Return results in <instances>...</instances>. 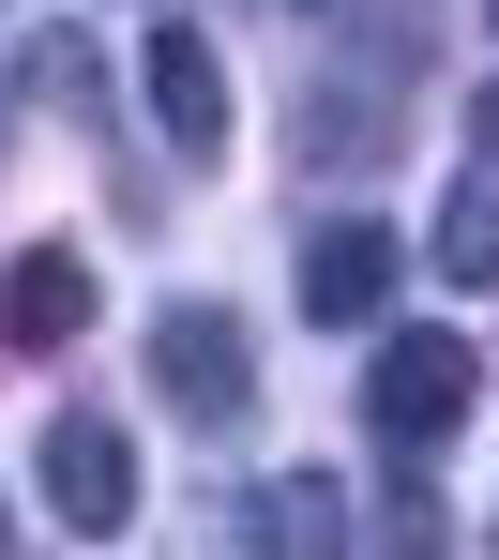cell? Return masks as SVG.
Instances as JSON below:
<instances>
[{"label":"cell","mask_w":499,"mask_h":560,"mask_svg":"<svg viewBox=\"0 0 499 560\" xmlns=\"http://www.w3.org/2000/svg\"><path fill=\"white\" fill-rule=\"evenodd\" d=\"M485 137H499V92H485Z\"/></svg>","instance_id":"8fae6325"},{"label":"cell","mask_w":499,"mask_h":560,"mask_svg":"<svg viewBox=\"0 0 499 560\" xmlns=\"http://www.w3.org/2000/svg\"><path fill=\"white\" fill-rule=\"evenodd\" d=\"M485 31H499V0H485Z\"/></svg>","instance_id":"7c38bea8"},{"label":"cell","mask_w":499,"mask_h":560,"mask_svg":"<svg viewBox=\"0 0 499 560\" xmlns=\"http://www.w3.org/2000/svg\"><path fill=\"white\" fill-rule=\"evenodd\" d=\"M439 288H499V137L454 167V197H439Z\"/></svg>","instance_id":"52a82bcc"},{"label":"cell","mask_w":499,"mask_h":560,"mask_svg":"<svg viewBox=\"0 0 499 560\" xmlns=\"http://www.w3.org/2000/svg\"><path fill=\"white\" fill-rule=\"evenodd\" d=\"M152 394H167L182 424H242V409H258L242 318H227V303H167V318H152Z\"/></svg>","instance_id":"3957f363"},{"label":"cell","mask_w":499,"mask_h":560,"mask_svg":"<svg viewBox=\"0 0 499 560\" xmlns=\"http://www.w3.org/2000/svg\"><path fill=\"white\" fill-rule=\"evenodd\" d=\"M31 92L61 106V121H92V106H106V61H92V31H31Z\"/></svg>","instance_id":"9c48e42d"},{"label":"cell","mask_w":499,"mask_h":560,"mask_svg":"<svg viewBox=\"0 0 499 560\" xmlns=\"http://www.w3.org/2000/svg\"><path fill=\"white\" fill-rule=\"evenodd\" d=\"M0 334H15V349H76V334H92V258H76V243H31V258L0 273Z\"/></svg>","instance_id":"8992f818"},{"label":"cell","mask_w":499,"mask_h":560,"mask_svg":"<svg viewBox=\"0 0 499 560\" xmlns=\"http://www.w3.org/2000/svg\"><path fill=\"white\" fill-rule=\"evenodd\" d=\"M258 530H273V560H348V500H333L318 469H288V485L258 500Z\"/></svg>","instance_id":"ba28073f"},{"label":"cell","mask_w":499,"mask_h":560,"mask_svg":"<svg viewBox=\"0 0 499 560\" xmlns=\"http://www.w3.org/2000/svg\"><path fill=\"white\" fill-rule=\"evenodd\" d=\"M31 469H46V515H61L76 546H106V530H136V440H121L106 409H61V424L31 440Z\"/></svg>","instance_id":"7a4b0ae2"},{"label":"cell","mask_w":499,"mask_h":560,"mask_svg":"<svg viewBox=\"0 0 499 560\" xmlns=\"http://www.w3.org/2000/svg\"><path fill=\"white\" fill-rule=\"evenodd\" d=\"M470 394H485V364H470V334H379V378H364V424H379L394 455H424V440H454V424H470Z\"/></svg>","instance_id":"6da1fadb"},{"label":"cell","mask_w":499,"mask_h":560,"mask_svg":"<svg viewBox=\"0 0 499 560\" xmlns=\"http://www.w3.org/2000/svg\"><path fill=\"white\" fill-rule=\"evenodd\" d=\"M0 546H15V530H0Z\"/></svg>","instance_id":"4fadbf2b"},{"label":"cell","mask_w":499,"mask_h":560,"mask_svg":"<svg viewBox=\"0 0 499 560\" xmlns=\"http://www.w3.org/2000/svg\"><path fill=\"white\" fill-rule=\"evenodd\" d=\"M379 560H454V530H439V485H424V469L394 455V546Z\"/></svg>","instance_id":"30bf717a"},{"label":"cell","mask_w":499,"mask_h":560,"mask_svg":"<svg viewBox=\"0 0 499 560\" xmlns=\"http://www.w3.org/2000/svg\"><path fill=\"white\" fill-rule=\"evenodd\" d=\"M152 137H167L182 167H212V152H227V61H212L198 15H167V31H152Z\"/></svg>","instance_id":"277c9868"},{"label":"cell","mask_w":499,"mask_h":560,"mask_svg":"<svg viewBox=\"0 0 499 560\" xmlns=\"http://www.w3.org/2000/svg\"><path fill=\"white\" fill-rule=\"evenodd\" d=\"M379 303H394V228H379V212H333V228L302 243V318H318V334H364Z\"/></svg>","instance_id":"5b68a950"}]
</instances>
